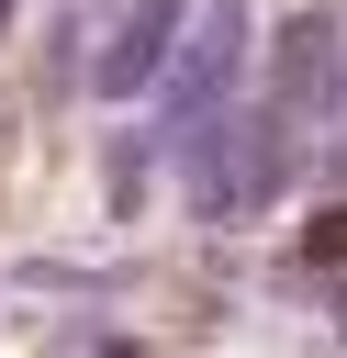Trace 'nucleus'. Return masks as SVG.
<instances>
[{
    "mask_svg": "<svg viewBox=\"0 0 347 358\" xmlns=\"http://www.w3.org/2000/svg\"><path fill=\"white\" fill-rule=\"evenodd\" d=\"M280 101L291 112H336V22L325 11L280 22Z\"/></svg>",
    "mask_w": 347,
    "mask_h": 358,
    "instance_id": "1",
    "label": "nucleus"
},
{
    "mask_svg": "<svg viewBox=\"0 0 347 358\" xmlns=\"http://www.w3.org/2000/svg\"><path fill=\"white\" fill-rule=\"evenodd\" d=\"M235 34H246V22H235V11H213V34H201V56L179 67V90H190V101H213V78L235 67Z\"/></svg>",
    "mask_w": 347,
    "mask_h": 358,
    "instance_id": "3",
    "label": "nucleus"
},
{
    "mask_svg": "<svg viewBox=\"0 0 347 358\" xmlns=\"http://www.w3.org/2000/svg\"><path fill=\"white\" fill-rule=\"evenodd\" d=\"M168 22H179L168 0H134V11H123V34L101 45V101H134V90H146V67H157V45H168Z\"/></svg>",
    "mask_w": 347,
    "mask_h": 358,
    "instance_id": "2",
    "label": "nucleus"
}]
</instances>
